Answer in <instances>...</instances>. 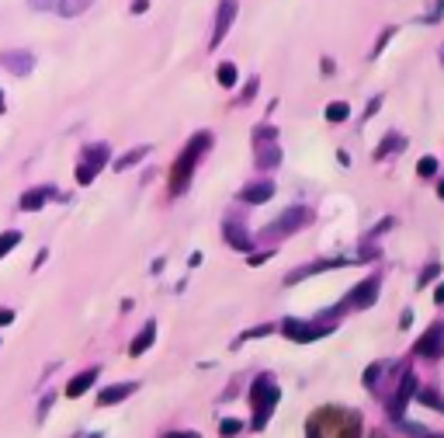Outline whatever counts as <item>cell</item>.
<instances>
[{
    "label": "cell",
    "mask_w": 444,
    "mask_h": 438,
    "mask_svg": "<svg viewBox=\"0 0 444 438\" xmlns=\"http://www.w3.org/2000/svg\"><path fill=\"white\" fill-rule=\"evenodd\" d=\"M209 146H212V133H195V136L187 139V146L181 150V157L174 161V170H170V192L174 195H181L184 188H187L195 167H198V161L209 153Z\"/></svg>",
    "instance_id": "cell-1"
},
{
    "label": "cell",
    "mask_w": 444,
    "mask_h": 438,
    "mask_svg": "<svg viewBox=\"0 0 444 438\" xmlns=\"http://www.w3.org/2000/svg\"><path fill=\"white\" fill-rule=\"evenodd\" d=\"M278 400H282V389L274 383V376H257L254 386H250V404H254V428L264 432L267 428V421H271V411L278 407Z\"/></svg>",
    "instance_id": "cell-2"
},
{
    "label": "cell",
    "mask_w": 444,
    "mask_h": 438,
    "mask_svg": "<svg viewBox=\"0 0 444 438\" xmlns=\"http://www.w3.org/2000/svg\"><path fill=\"white\" fill-rule=\"evenodd\" d=\"M111 161V146L108 143H87L77 161V185H94L98 170H105Z\"/></svg>",
    "instance_id": "cell-3"
},
{
    "label": "cell",
    "mask_w": 444,
    "mask_h": 438,
    "mask_svg": "<svg viewBox=\"0 0 444 438\" xmlns=\"http://www.w3.org/2000/svg\"><path fill=\"white\" fill-rule=\"evenodd\" d=\"M313 219V213L306 209V205H291V209H285L282 216L271 223V230H267V237H288V233H295V230H302L306 223Z\"/></svg>",
    "instance_id": "cell-4"
},
{
    "label": "cell",
    "mask_w": 444,
    "mask_h": 438,
    "mask_svg": "<svg viewBox=\"0 0 444 438\" xmlns=\"http://www.w3.org/2000/svg\"><path fill=\"white\" fill-rule=\"evenodd\" d=\"M233 18H236V0H219V11H215V28H212V49H219V42L229 35L233 28Z\"/></svg>",
    "instance_id": "cell-5"
},
{
    "label": "cell",
    "mask_w": 444,
    "mask_h": 438,
    "mask_svg": "<svg viewBox=\"0 0 444 438\" xmlns=\"http://www.w3.org/2000/svg\"><path fill=\"white\" fill-rule=\"evenodd\" d=\"M417 355L423 358H444V324H430L417 341Z\"/></svg>",
    "instance_id": "cell-6"
},
{
    "label": "cell",
    "mask_w": 444,
    "mask_h": 438,
    "mask_svg": "<svg viewBox=\"0 0 444 438\" xmlns=\"http://www.w3.org/2000/svg\"><path fill=\"white\" fill-rule=\"evenodd\" d=\"M0 66L7 73H14V77H28L35 70V56L28 53V49H7V53L0 56Z\"/></svg>",
    "instance_id": "cell-7"
},
{
    "label": "cell",
    "mask_w": 444,
    "mask_h": 438,
    "mask_svg": "<svg viewBox=\"0 0 444 438\" xmlns=\"http://www.w3.org/2000/svg\"><path fill=\"white\" fill-rule=\"evenodd\" d=\"M378 289H382V275H371V278H365V282L347 296V302H351L354 310H368V306H375V300H378Z\"/></svg>",
    "instance_id": "cell-8"
},
{
    "label": "cell",
    "mask_w": 444,
    "mask_h": 438,
    "mask_svg": "<svg viewBox=\"0 0 444 438\" xmlns=\"http://www.w3.org/2000/svg\"><path fill=\"white\" fill-rule=\"evenodd\" d=\"M53 195L56 192V185H38V188H28L21 198H18V209L21 213H38V209H46L49 202H53Z\"/></svg>",
    "instance_id": "cell-9"
},
{
    "label": "cell",
    "mask_w": 444,
    "mask_h": 438,
    "mask_svg": "<svg viewBox=\"0 0 444 438\" xmlns=\"http://www.w3.org/2000/svg\"><path fill=\"white\" fill-rule=\"evenodd\" d=\"M98 376H101V365H91V369H83V372H77V376H70V383H66V397H70V400H80L83 393L94 389Z\"/></svg>",
    "instance_id": "cell-10"
},
{
    "label": "cell",
    "mask_w": 444,
    "mask_h": 438,
    "mask_svg": "<svg viewBox=\"0 0 444 438\" xmlns=\"http://www.w3.org/2000/svg\"><path fill=\"white\" fill-rule=\"evenodd\" d=\"M135 389H139V383H135V380H125V383L105 386V389L98 393V407H111V404H122V400H129Z\"/></svg>",
    "instance_id": "cell-11"
},
{
    "label": "cell",
    "mask_w": 444,
    "mask_h": 438,
    "mask_svg": "<svg viewBox=\"0 0 444 438\" xmlns=\"http://www.w3.org/2000/svg\"><path fill=\"white\" fill-rule=\"evenodd\" d=\"M417 389H420L417 372H406V376H403V383H399L396 400H392V417H396V421H403V411H406V404L413 400V393H417Z\"/></svg>",
    "instance_id": "cell-12"
},
{
    "label": "cell",
    "mask_w": 444,
    "mask_h": 438,
    "mask_svg": "<svg viewBox=\"0 0 444 438\" xmlns=\"http://www.w3.org/2000/svg\"><path fill=\"white\" fill-rule=\"evenodd\" d=\"M153 341H157V320H146V324H143V330L135 334V341L129 345V355L132 358L146 355V352L153 348Z\"/></svg>",
    "instance_id": "cell-13"
},
{
    "label": "cell",
    "mask_w": 444,
    "mask_h": 438,
    "mask_svg": "<svg viewBox=\"0 0 444 438\" xmlns=\"http://www.w3.org/2000/svg\"><path fill=\"white\" fill-rule=\"evenodd\" d=\"M222 237H226V244L236 247V250H250V247H254L250 230H243L239 223H226V226H222Z\"/></svg>",
    "instance_id": "cell-14"
},
{
    "label": "cell",
    "mask_w": 444,
    "mask_h": 438,
    "mask_svg": "<svg viewBox=\"0 0 444 438\" xmlns=\"http://www.w3.org/2000/svg\"><path fill=\"white\" fill-rule=\"evenodd\" d=\"M271 195H274V181H254V185H247V188L239 192V198L250 202V205H264Z\"/></svg>",
    "instance_id": "cell-15"
},
{
    "label": "cell",
    "mask_w": 444,
    "mask_h": 438,
    "mask_svg": "<svg viewBox=\"0 0 444 438\" xmlns=\"http://www.w3.org/2000/svg\"><path fill=\"white\" fill-rule=\"evenodd\" d=\"M282 164V146H278V139H271V143H257V167L261 170H271V167Z\"/></svg>",
    "instance_id": "cell-16"
},
{
    "label": "cell",
    "mask_w": 444,
    "mask_h": 438,
    "mask_svg": "<svg viewBox=\"0 0 444 438\" xmlns=\"http://www.w3.org/2000/svg\"><path fill=\"white\" fill-rule=\"evenodd\" d=\"M21 240H25V233H21L18 226H11V230H4V233H0V261H4L7 254H14V250L21 247Z\"/></svg>",
    "instance_id": "cell-17"
},
{
    "label": "cell",
    "mask_w": 444,
    "mask_h": 438,
    "mask_svg": "<svg viewBox=\"0 0 444 438\" xmlns=\"http://www.w3.org/2000/svg\"><path fill=\"white\" fill-rule=\"evenodd\" d=\"M94 0H56V14L59 18H80Z\"/></svg>",
    "instance_id": "cell-18"
},
{
    "label": "cell",
    "mask_w": 444,
    "mask_h": 438,
    "mask_svg": "<svg viewBox=\"0 0 444 438\" xmlns=\"http://www.w3.org/2000/svg\"><path fill=\"white\" fill-rule=\"evenodd\" d=\"M150 153V146H139V150H129V153H122L118 161H115V170H129V167H135L143 157Z\"/></svg>",
    "instance_id": "cell-19"
},
{
    "label": "cell",
    "mask_w": 444,
    "mask_h": 438,
    "mask_svg": "<svg viewBox=\"0 0 444 438\" xmlns=\"http://www.w3.org/2000/svg\"><path fill=\"white\" fill-rule=\"evenodd\" d=\"M413 400L427 404V407H434V411H444V397L438 393V389H417V393H413Z\"/></svg>",
    "instance_id": "cell-20"
},
{
    "label": "cell",
    "mask_w": 444,
    "mask_h": 438,
    "mask_svg": "<svg viewBox=\"0 0 444 438\" xmlns=\"http://www.w3.org/2000/svg\"><path fill=\"white\" fill-rule=\"evenodd\" d=\"M403 143H406V139L399 136V133H389V136L382 139V146H378V150H375V157H378V161H382V157H386V153H396V150H403Z\"/></svg>",
    "instance_id": "cell-21"
},
{
    "label": "cell",
    "mask_w": 444,
    "mask_h": 438,
    "mask_svg": "<svg viewBox=\"0 0 444 438\" xmlns=\"http://www.w3.org/2000/svg\"><path fill=\"white\" fill-rule=\"evenodd\" d=\"M347 115H351V105H347V101H330V105H326V118H330V122H347Z\"/></svg>",
    "instance_id": "cell-22"
},
{
    "label": "cell",
    "mask_w": 444,
    "mask_h": 438,
    "mask_svg": "<svg viewBox=\"0 0 444 438\" xmlns=\"http://www.w3.org/2000/svg\"><path fill=\"white\" fill-rule=\"evenodd\" d=\"M239 428H243V424H239L236 417H222V421H219V435L222 438H236L239 435Z\"/></svg>",
    "instance_id": "cell-23"
},
{
    "label": "cell",
    "mask_w": 444,
    "mask_h": 438,
    "mask_svg": "<svg viewBox=\"0 0 444 438\" xmlns=\"http://www.w3.org/2000/svg\"><path fill=\"white\" fill-rule=\"evenodd\" d=\"M215 77H219V83H222V87H236V66H233V63H222Z\"/></svg>",
    "instance_id": "cell-24"
},
{
    "label": "cell",
    "mask_w": 444,
    "mask_h": 438,
    "mask_svg": "<svg viewBox=\"0 0 444 438\" xmlns=\"http://www.w3.org/2000/svg\"><path fill=\"white\" fill-rule=\"evenodd\" d=\"M271 139H278V129H274V126H257V129H254V143H271Z\"/></svg>",
    "instance_id": "cell-25"
},
{
    "label": "cell",
    "mask_w": 444,
    "mask_h": 438,
    "mask_svg": "<svg viewBox=\"0 0 444 438\" xmlns=\"http://www.w3.org/2000/svg\"><path fill=\"white\" fill-rule=\"evenodd\" d=\"M434 170H438V161H434V157H420V164H417V174H420V178H430Z\"/></svg>",
    "instance_id": "cell-26"
},
{
    "label": "cell",
    "mask_w": 444,
    "mask_h": 438,
    "mask_svg": "<svg viewBox=\"0 0 444 438\" xmlns=\"http://www.w3.org/2000/svg\"><path fill=\"white\" fill-rule=\"evenodd\" d=\"M18 320V310L14 306H0V327H7V324H14Z\"/></svg>",
    "instance_id": "cell-27"
},
{
    "label": "cell",
    "mask_w": 444,
    "mask_h": 438,
    "mask_svg": "<svg viewBox=\"0 0 444 438\" xmlns=\"http://www.w3.org/2000/svg\"><path fill=\"white\" fill-rule=\"evenodd\" d=\"M441 272V268H438V265H427V268H423V275H420L417 278V289H423V285H430V278H434V275Z\"/></svg>",
    "instance_id": "cell-28"
},
{
    "label": "cell",
    "mask_w": 444,
    "mask_h": 438,
    "mask_svg": "<svg viewBox=\"0 0 444 438\" xmlns=\"http://www.w3.org/2000/svg\"><path fill=\"white\" fill-rule=\"evenodd\" d=\"M31 11H56V0H28Z\"/></svg>",
    "instance_id": "cell-29"
},
{
    "label": "cell",
    "mask_w": 444,
    "mask_h": 438,
    "mask_svg": "<svg viewBox=\"0 0 444 438\" xmlns=\"http://www.w3.org/2000/svg\"><path fill=\"white\" fill-rule=\"evenodd\" d=\"M271 324H261V327H254V330H247V334H243V341H250V337H264V334H271Z\"/></svg>",
    "instance_id": "cell-30"
},
{
    "label": "cell",
    "mask_w": 444,
    "mask_h": 438,
    "mask_svg": "<svg viewBox=\"0 0 444 438\" xmlns=\"http://www.w3.org/2000/svg\"><path fill=\"white\" fill-rule=\"evenodd\" d=\"M392 35H396V28H386V31H382V39H378V46H375V56H378V53H382V49H386V46H389V39H392Z\"/></svg>",
    "instance_id": "cell-31"
},
{
    "label": "cell",
    "mask_w": 444,
    "mask_h": 438,
    "mask_svg": "<svg viewBox=\"0 0 444 438\" xmlns=\"http://www.w3.org/2000/svg\"><path fill=\"white\" fill-rule=\"evenodd\" d=\"M378 372H382V362H375L371 369L365 372V386H375V380H378Z\"/></svg>",
    "instance_id": "cell-32"
},
{
    "label": "cell",
    "mask_w": 444,
    "mask_h": 438,
    "mask_svg": "<svg viewBox=\"0 0 444 438\" xmlns=\"http://www.w3.org/2000/svg\"><path fill=\"white\" fill-rule=\"evenodd\" d=\"M53 393H49V397H42V404H38V421H46V414H49V407H53Z\"/></svg>",
    "instance_id": "cell-33"
},
{
    "label": "cell",
    "mask_w": 444,
    "mask_h": 438,
    "mask_svg": "<svg viewBox=\"0 0 444 438\" xmlns=\"http://www.w3.org/2000/svg\"><path fill=\"white\" fill-rule=\"evenodd\" d=\"M441 14H444V0H434V7H430V14H427L423 21H438Z\"/></svg>",
    "instance_id": "cell-34"
},
{
    "label": "cell",
    "mask_w": 444,
    "mask_h": 438,
    "mask_svg": "<svg viewBox=\"0 0 444 438\" xmlns=\"http://www.w3.org/2000/svg\"><path fill=\"white\" fill-rule=\"evenodd\" d=\"M150 11V0H132V14H146Z\"/></svg>",
    "instance_id": "cell-35"
},
{
    "label": "cell",
    "mask_w": 444,
    "mask_h": 438,
    "mask_svg": "<svg viewBox=\"0 0 444 438\" xmlns=\"http://www.w3.org/2000/svg\"><path fill=\"white\" fill-rule=\"evenodd\" d=\"M163 438H202L198 432H167Z\"/></svg>",
    "instance_id": "cell-36"
},
{
    "label": "cell",
    "mask_w": 444,
    "mask_h": 438,
    "mask_svg": "<svg viewBox=\"0 0 444 438\" xmlns=\"http://www.w3.org/2000/svg\"><path fill=\"white\" fill-rule=\"evenodd\" d=\"M46 258H49V250H38V258H35V265H31V272H38V268L46 265Z\"/></svg>",
    "instance_id": "cell-37"
},
{
    "label": "cell",
    "mask_w": 444,
    "mask_h": 438,
    "mask_svg": "<svg viewBox=\"0 0 444 438\" xmlns=\"http://www.w3.org/2000/svg\"><path fill=\"white\" fill-rule=\"evenodd\" d=\"M378 105H382V98H371V101H368V115H365V118H371V115L378 111Z\"/></svg>",
    "instance_id": "cell-38"
},
{
    "label": "cell",
    "mask_w": 444,
    "mask_h": 438,
    "mask_svg": "<svg viewBox=\"0 0 444 438\" xmlns=\"http://www.w3.org/2000/svg\"><path fill=\"white\" fill-rule=\"evenodd\" d=\"M267 258H271V250H261V254H254V258H250V265H264Z\"/></svg>",
    "instance_id": "cell-39"
},
{
    "label": "cell",
    "mask_w": 444,
    "mask_h": 438,
    "mask_svg": "<svg viewBox=\"0 0 444 438\" xmlns=\"http://www.w3.org/2000/svg\"><path fill=\"white\" fill-rule=\"evenodd\" d=\"M434 302H438V306H444V282L438 285V289H434Z\"/></svg>",
    "instance_id": "cell-40"
},
{
    "label": "cell",
    "mask_w": 444,
    "mask_h": 438,
    "mask_svg": "<svg viewBox=\"0 0 444 438\" xmlns=\"http://www.w3.org/2000/svg\"><path fill=\"white\" fill-rule=\"evenodd\" d=\"M438 195H441V198H444V178H441V181H438Z\"/></svg>",
    "instance_id": "cell-41"
},
{
    "label": "cell",
    "mask_w": 444,
    "mask_h": 438,
    "mask_svg": "<svg viewBox=\"0 0 444 438\" xmlns=\"http://www.w3.org/2000/svg\"><path fill=\"white\" fill-rule=\"evenodd\" d=\"M0 115H4V94H0Z\"/></svg>",
    "instance_id": "cell-42"
},
{
    "label": "cell",
    "mask_w": 444,
    "mask_h": 438,
    "mask_svg": "<svg viewBox=\"0 0 444 438\" xmlns=\"http://www.w3.org/2000/svg\"><path fill=\"white\" fill-rule=\"evenodd\" d=\"M423 438H444V435H423Z\"/></svg>",
    "instance_id": "cell-43"
},
{
    "label": "cell",
    "mask_w": 444,
    "mask_h": 438,
    "mask_svg": "<svg viewBox=\"0 0 444 438\" xmlns=\"http://www.w3.org/2000/svg\"><path fill=\"white\" fill-rule=\"evenodd\" d=\"M91 438H101V435H91Z\"/></svg>",
    "instance_id": "cell-44"
},
{
    "label": "cell",
    "mask_w": 444,
    "mask_h": 438,
    "mask_svg": "<svg viewBox=\"0 0 444 438\" xmlns=\"http://www.w3.org/2000/svg\"><path fill=\"white\" fill-rule=\"evenodd\" d=\"M441 59H444V49H441Z\"/></svg>",
    "instance_id": "cell-45"
}]
</instances>
